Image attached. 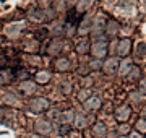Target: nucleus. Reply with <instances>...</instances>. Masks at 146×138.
Returning <instances> with one entry per match:
<instances>
[{"label":"nucleus","instance_id":"obj_2","mask_svg":"<svg viewBox=\"0 0 146 138\" xmlns=\"http://www.w3.org/2000/svg\"><path fill=\"white\" fill-rule=\"evenodd\" d=\"M11 78H10V73L8 72H3V70H0V83H8Z\"/></svg>","mask_w":146,"mask_h":138},{"label":"nucleus","instance_id":"obj_1","mask_svg":"<svg viewBox=\"0 0 146 138\" xmlns=\"http://www.w3.org/2000/svg\"><path fill=\"white\" fill-rule=\"evenodd\" d=\"M47 107V101L46 99H36V101L31 104L33 111H41V109H46Z\"/></svg>","mask_w":146,"mask_h":138}]
</instances>
